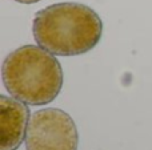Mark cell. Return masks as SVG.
Segmentation results:
<instances>
[{
    "mask_svg": "<svg viewBox=\"0 0 152 150\" xmlns=\"http://www.w3.org/2000/svg\"><path fill=\"white\" fill-rule=\"evenodd\" d=\"M32 32L36 43L56 56H76L97 45L103 23L92 8L80 3H58L35 15Z\"/></svg>",
    "mask_w": 152,
    "mask_h": 150,
    "instance_id": "cell-1",
    "label": "cell"
},
{
    "mask_svg": "<svg viewBox=\"0 0 152 150\" xmlns=\"http://www.w3.org/2000/svg\"><path fill=\"white\" fill-rule=\"evenodd\" d=\"M3 82L13 98L39 106L58 97L63 69L58 58L40 45H23L5 57Z\"/></svg>",
    "mask_w": 152,
    "mask_h": 150,
    "instance_id": "cell-2",
    "label": "cell"
},
{
    "mask_svg": "<svg viewBox=\"0 0 152 150\" xmlns=\"http://www.w3.org/2000/svg\"><path fill=\"white\" fill-rule=\"evenodd\" d=\"M24 141L27 150H77V128L61 109H42L29 118Z\"/></svg>",
    "mask_w": 152,
    "mask_h": 150,
    "instance_id": "cell-3",
    "label": "cell"
},
{
    "mask_svg": "<svg viewBox=\"0 0 152 150\" xmlns=\"http://www.w3.org/2000/svg\"><path fill=\"white\" fill-rule=\"evenodd\" d=\"M26 102L0 96V150H18L26 140L29 122Z\"/></svg>",
    "mask_w": 152,
    "mask_h": 150,
    "instance_id": "cell-4",
    "label": "cell"
},
{
    "mask_svg": "<svg viewBox=\"0 0 152 150\" xmlns=\"http://www.w3.org/2000/svg\"><path fill=\"white\" fill-rule=\"evenodd\" d=\"M18 3H23V4H32V3H37L40 0H15Z\"/></svg>",
    "mask_w": 152,
    "mask_h": 150,
    "instance_id": "cell-5",
    "label": "cell"
}]
</instances>
